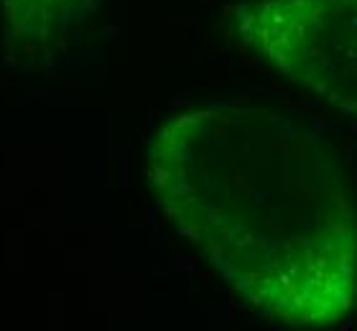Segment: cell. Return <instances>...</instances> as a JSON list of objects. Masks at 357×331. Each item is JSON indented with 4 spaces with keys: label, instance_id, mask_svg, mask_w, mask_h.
<instances>
[{
    "label": "cell",
    "instance_id": "6da1fadb",
    "mask_svg": "<svg viewBox=\"0 0 357 331\" xmlns=\"http://www.w3.org/2000/svg\"><path fill=\"white\" fill-rule=\"evenodd\" d=\"M149 181L178 235L263 316L291 329L357 306V194L335 143L294 112L202 105L149 143Z\"/></svg>",
    "mask_w": 357,
    "mask_h": 331
},
{
    "label": "cell",
    "instance_id": "7a4b0ae2",
    "mask_svg": "<svg viewBox=\"0 0 357 331\" xmlns=\"http://www.w3.org/2000/svg\"><path fill=\"white\" fill-rule=\"evenodd\" d=\"M240 41L309 95L357 120V0H250Z\"/></svg>",
    "mask_w": 357,
    "mask_h": 331
}]
</instances>
